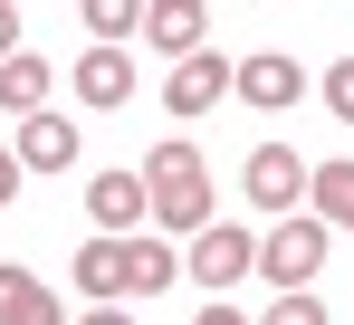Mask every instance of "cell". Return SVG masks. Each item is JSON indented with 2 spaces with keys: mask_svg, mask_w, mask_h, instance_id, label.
Here are the masks:
<instances>
[{
  "mask_svg": "<svg viewBox=\"0 0 354 325\" xmlns=\"http://www.w3.org/2000/svg\"><path fill=\"white\" fill-rule=\"evenodd\" d=\"M144 201H153V239H201L211 230V162L192 134H163L153 154H144Z\"/></svg>",
  "mask_w": 354,
  "mask_h": 325,
  "instance_id": "cell-1",
  "label": "cell"
},
{
  "mask_svg": "<svg viewBox=\"0 0 354 325\" xmlns=\"http://www.w3.org/2000/svg\"><path fill=\"white\" fill-rule=\"evenodd\" d=\"M326 239H335V230H326L316 211H288L268 239H259V277H278V297H288V287H306V277L326 268Z\"/></svg>",
  "mask_w": 354,
  "mask_h": 325,
  "instance_id": "cell-2",
  "label": "cell"
},
{
  "mask_svg": "<svg viewBox=\"0 0 354 325\" xmlns=\"http://www.w3.org/2000/svg\"><path fill=\"white\" fill-rule=\"evenodd\" d=\"M230 96H239V106H259V115H297L306 67H297L288 48H259V57H239V67H230Z\"/></svg>",
  "mask_w": 354,
  "mask_h": 325,
  "instance_id": "cell-3",
  "label": "cell"
},
{
  "mask_svg": "<svg viewBox=\"0 0 354 325\" xmlns=\"http://www.w3.org/2000/svg\"><path fill=\"white\" fill-rule=\"evenodd\" d=\"M239 192H249L268 220H288L297 201H306V154H288V144H259V154L239 162Z\"/></svg>",
  "mask_w": 354,
  "mask_h": 325,
  "instance_id": "cell-4",
  "label": "cell"
},
{
  "mask_svg": "<svg viewBox=\"0 0 354 325\" xmlns=\"http://www.w3.org/2000/svg\"><path fill=\"white\" fill-rule=\"evenodd\" d=\"M230 96V57L221 48H201V57H182L173 77H163V115H182V124H201V115Z\"/></svg>",
  "mask_w": 354,
  "mask_h": 325,
  "instance_id": "cell-5",
  "label": "cell"
},
{
  "mask_svg": "<svg viewBox=\"0 0 354 325\" xmlns=\"http://www.w3.org/2000/svg\"><path fill=\"white\" fill-rule=\"evenodd\" d=\"M249 268H259V239H249L239 220H211V230L192 239V277H201L211 297H221V287H239Z\"/></svg>",
  "mask_w": 354,
  "mask_h": 325,
  "instance_id": "cell-6",
  "label": "cell"
},
{
  "mask_svg": "<svg viewBox=\"0 0 354 325\" xmlns=\"http://www.w3.org/2000/svg\"><path fill=\"white\" fill-rule=\"evenodd\" d=\"M86 211H96V239H134V220L153 211L144 201V172H96L86 182Z\"/></svg>",
  "mask_w": 354,
  "mask_h": 325,
  "instance_id": "cell-7",
  "label": "cell"
},
{
  "mask_svg": "<svg viewBox=\"0 0 354 325\" xmlns=\"http://www.w3.org/2000/svg\"><path fill=\"white\" fill-rule=\"evenodd\" d=\"M67 86H77V106L115 115L124 96H134V48H86V57H77V77H67Z\"/></svg>",
  "mask_w": 354,
  "mask_h": 325,
  "instance_id": "cell-8",
  "label": "cell"
},
{
  "mask_svg": "<svg viewBox=\"0 0 354 325\" xmlns=\"http://www.w3.org/2000/svg\"><path fill=\"white\" fill-rule=\"evenodd\" d=\"M10 162H19V172H67V162H77V124H67L58 106L29 115V124H19V144H10Z\"/></svg>",
  "mask_w": 354,
  "mask_h": 325,
  "instance_id": "cell-9",
  "label": "cell"
},
{
  "mask_svg": "<svg viewBox=\"0 0 354 325\" xmlns=\"http://www.w3.org/2000/svg\"><path fill=\"white\" fill-rule=\"evenodd\" d=\"M144 39H153V48L173 57H201V39H211V19H201V10H192V0H153V10H144Z\"/></svg>",
  "mask_w": 354,
  "mask_h": 325,
  "instance_id": "cell-10",
  "label": "cell"
},
{
  "mask_svg": "<svg viewBox=\"0 0 354 325\" xmlns=\"http://www.w3.org/2000/svg\"><path fill=\"white\" fill-rule=\"evenodd\" d=\"M0 325H58V287L0 259Z\"/></svg>",
  "mask_w": 354,
  "mask_h": 325,
  "instance_id": "cell-11",
  "label": "cell"
},
{
  "mask_svg": "<svg viewBox=\"0 0 354 325\" xmlns=\"http://www.w3.org/2000/svg\"><path fill=\"white\" fill-rule=\"evenodd\" d=\"M173 277H182L173 239H153V230H134V239H124V287H134V297H163Z\"/></svg>",
  "mask_w": 354,
  "mask_h": 325,
  "instance_id": "cell-12",
  "label": "cell"
},
{
  "mask_svg": "<svg viewBox=\"0 0 354 325\" xmlns=\"http://www.w3.org/2000/svg\"><path fill=\"white\" fill-rule=\"evenodd\" d=\"M306 201L326 230H345L354 239V162H306Z\"/></svg>",
  "mask_w": 354,
  "mask_h": 325,
  "instance_id": "cell-13",
  "label": "cell"
},
{
  "mask_svg": "<svg viewBox=\"0 0 354 325\" xmlns=\"http://www.w3.org/2000/svg\"><path fill=\"white\" fill-rule=\"evenodd\" d=\"M0 106L19 115V124H29V115H48V57H0Z\"/></svg>",
  "mask_w": 354,
  "mask_h": 325,
  "instance_id": "cell-14",
  "label": "cell"
},
{
  "mask_svg": "<svg viewBox=\"0 0 354 325\" xmlns=\"http://www.w3.org/2000/svg\"><path fill=\"white\" fill-rule=\"evenodd\" d=\"M77 287H86L96 306L134 297V287H124V239H86V249H77Z\"/></svg>",
  "mask_w": 354,
  "mask_h": 325,
  "instance_id": "cell-15",
  "label": "cell"
},
{
  "mask_svg": "<svg viewBox=\"0 0 354 325\" xmlns=\"http://www.w3.org/2000/svg\"><path fill=\"white\" fill-rule=\"evenodd\" d=\"M134 29H144V10H134V0H86V39H96V48H124Z\"/></svg>",
  "mask_w": 354,
  "mask_h": 325,
  "instance_id": "cell-16",
  "label": "cell"
},
{
  "mask_svg": "<svg viewBox=\"0 0 354 325\" xmlns=\"http://www.w3.org/2000/svg\"><path fill=\"white\" fill-rule=\"evenodd\" d=\"M249 325H326V306H316V287H288L268 316H249Z\"/></svg>",
  "mask_w": 354,
  "mask_h": 325,
  "instance_id": "cell-17",
  "label": "cell"
},
{
  "mask_svg": "<svg viewBox=\"0 0 354 325\" xmlns=\"http://www.w3.org/2000/svg\"><path fill=\"white\" fill-rule=\"evenodd\" d=\"M326 106H335V124H354V57L326 67Z\"/></svg>",
  "mask_w": 354,
  "mask_h": 325,
  "instance_id": "cell-18",
  "label": "cell"
},
{
  "mask_svg": "<svg viewBox=\"0 0 354 325\" xmlns=\"http://www.w3.org/2000/svg\"><path fill=\"white\" fill-rule=\"evenodd\" d=\"M0 57H19V10L0 0Z\"/></svg>",
  "mask_w": 354,
  "mask_h": 325,
  "instance_id": "cell-19",
  "label": "cell"
},
{
  "mask_svg": "<svg viewBox=\"0 0 354 325\" xmlns=\"http://www.w3.org/2000/svg\"><path fill=\"white\" fill-rule=\"evenodd\" d=\"M192 325H249V316H239V306H221V297H211V306H201V316H192Z\"/></svg>",
  "mask_w": 354,
  "mask_h": 325,
  "instance_id": "cell-20",
  "label": "cell"
},
{
  "mask_svg": "<svg viewBox=\"0 0 354 325\" xmlns=\"http://www.w3.org/2000/svg\"><path fill=\"white\" fill-rule=\"evenodd\" d=\"M0 201H19V162H10V144H0Z\"/></svg>",
  "mask_w": 354,
  "mask_h": 325,
  "instance_id": "cell-21",
  "label": "cell"
},
{
  "mask_svg": "<svg viewBox=\"0 0 354 325\" xmlns=\"http://www.w3.org/2000/svg\"><path fill=\"white\" fill-rule=\"evenodd\" d=\"M77 325H134V316H124V306H86Z\"/></svg>",
  "mask_w": 354,
  "mask_h": 325,
  "instance_id": "cell-22",
  "label": "cell"
}]
</instances>
